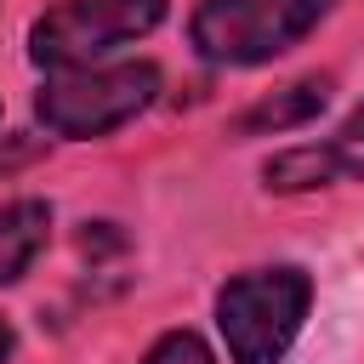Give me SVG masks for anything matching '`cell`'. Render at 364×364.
<instances>
[{
	"instance_id": "cell-1",
	"label": "cell",
	"mask_w": 364,
	"mask_h": 364,
	"mask_svg": "<svg viewBox=\"0 0 364 364\" xmlns=\"http://www.w3.org/2000/svg\"><path fill=\"white\" fill-rule=\"evenodd\" d=\"M313 279L301 267H256L222 284L216 324L233 353V364H279L307 318Z\"/></svg>"
},
{
	"instance_id": "cell-2",
	"label": "cell",
	"mask_w": 364,
	"mask_h": 364,
	"mask_svg": "<svg viewBox=\"0 0 364 364\" xmlns=\"http://www.w3.org/2000/svg\"><path fill=\"white\" fill-rule=\"evenodd\" d=\"M159 97V68L154 63H114V68H63L40 85L34 114L57 136H108L125 119H136Z\"/></svg>"
},
{
	"instance_id": "cell-3",
	"label": "cell",
	"mask_w": 364,
	"mask_h": 364,
	"mask_svg": "<svg viewBox=\"0 0 364 364\" xmlns=\"http://www.w3.org/2000/svg\"><path fill=\"white\" fill-rule=\"evenodd\" d=\"M324 11H330V0H199L188 34H193L199 57L250 68V63H267V57L290 51L296 40H307Z\"/></svg>"
},
{
	"instance_id": "cell-4",
	"label": "cell",
	"mask_w": 364,
	"mask_h": 364,
	"mask_svg": "<svg viewBox=\"0 0 364 364\" xmlns=\"http://www.w3.org/2000/svg\"><path fill=\"white\" fill-rule=\"evenodd\" d=\"M171 0H63L51 6L34 34H28V57L40 68H97V57L142 40L159 28Z\"/></svg>"
},
{
	"instance_id": "cell-5",
	"label": "cell",
	"mask_w": 364,
	"mask_h": 364,
	"mask_svg": "<svg viewBox=\"0 0 364 364\" xmlns=\"http://www.w3.org/2000/svg\"><path fill=\"white\" fill-rule=\"evenodd\" d=\"M324 102H330V80H296V85L262 97L256 108H245V114L233 119V136H267V131L307 125V119L324 114Z\"/></svg>"
},
{
	"instance_id": "cell-6",
	"label": "cell",
	"mask_w": 364,
	"mask_h": 364,
	"mask_svg": "<svg viewBox=\"0 0 364 364\" xmlns=\"http://www.w3.org/2000/svg\"><path fill=\"white\" fill-rule=\"evenodd\" d=\"M46 233H51L46 199H17L0 210V284H17L34 267V256L46 250Z\"/></svg>"
},
{
	"instance_id": "cell-7",
	"label": "cell",
	"mask_w": 364,
	"mask_h": 364,
	"mask_svg": "<svg viewBox=\"0 0 364 364\" xmlns=\"http://www.w3.org/2000/svg\"><path fill=\"white\" fill-rule=\"evenodd\" d=\"M262 176H267V188H279V193H301V188H324V182H336L341 165H336L330 142H324V148L307 142V148H284V154H273Z\"/></svg>"
},
{
	"instance_id": "cell-8",
	"label": "cell",
	"mask_w": 364,
	"mask_h": 364,
	"mask_svg": "<svg viewBox=\"0 0 364 364\" xmlns=\"http://www.w3.org/2000/svg\"><path fill=\"white\" fill-rule=\"evenodd\" d=\"M142 364H216V353H210L193 330H171V336H159V341L148 347Z\"/></svg>"
},
{
	"instance_id": "cell-9",
	"label": "cell",
	"mask_w": 364,
	"mask_h": 364,
	"mask_svg": "<svg viewBox=\"0 0 364 364\" xmlns=\"http://www.w3.org/2000/svg\"><path fill=\"white\" fill-rule=\"evenodd\" d=\"M330 154H336L341 176H364V108H353V119L330 136Z\"/></svg>"
},
{
	"instance_id": "cell-10",
	"label": "cell",
	"mask_w": 364,
	"mask_h": 364,
	"mask_svg": "<svg viewBox=\"0 0 364 364\" xmlns=\"http://www.w3.org/2000/svg\"><path fill=\"white\" fill-rule=\"evenodd\" d=\"M6 353H11V324L0 318V358H6Z\"/></svg>"
}]
</instances>
